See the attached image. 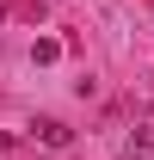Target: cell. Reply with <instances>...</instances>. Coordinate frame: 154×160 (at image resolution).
Segmentation results:
<instances>
[{"label": "cell", "mask_w": 154, "mask_h": 160, "mask_svg": "<svg viewBox=\"0 0 154 160\" xmlns=\"http://www.w3.org/2000/svg\"><path fill=\"white\" fill-rule=\"evenodd\" d=\"M0 19H6V6H0Z\"/></svg>", "instance_id": "4"}, {"label": "cell", "mask_w": 154, "mask_h": 160, "mask_svg": "<svg viewBox=\"0 0 154 160\" xmlns=\"http://www.w3.org/2000/svg\"><path fill=\"white\" fill-rule=\"evenodd\" d=\"M56 56H62L56 37H37V43H31V62H56Z\"/></svg>", "instance_id": "3"}, {"label": "cell", "mask_w": 154, "mask_h": 160, "mask_svg": "<svg viewBox=\"0 0 154 160\" xmlns=\"http://www.w3.org/2000/svg\"><path fill=\"white\" fill-rule=\"evenodd\" d=\"M31 136H37L43 148H68V142H74V129H68V123H56V117H43V123H31Z\"/></svg>", "instance_id": "1"}, {"label": "cell", "mask_w": 154, "mask_h": 160, "mask_svg": "<svg viewBox=\"0 0 154 160\" xmlns=\"http://www.w3.org/2000/svg\"><path fill=\"white\" fill-rule=\"evenodd\" d=\"M148 154H154V117L130 129V160H148Z\"/></svg>", "instance_id": "2"}]
</instances>
